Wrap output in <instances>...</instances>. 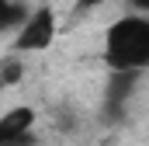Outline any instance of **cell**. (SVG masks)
Wrapping results in <instances>:
<instances>
[{"instance_id": "8", "label": "cell", "mask_w": 149, "mask_h": 146, "mask_svg": "<svg viewBox=\"0 0 149 146\" xmlns=\"http://www.w3.org/2000/svg\"><path fill=\"white\" fill-rule=\"evenodd\" d=\"M97 4H104V0H76V7H83V11L87 7H97Z\"/></svg>"}, {"instance_id": "2", "label": "cell", "mask_w": 149, "mask_h": 146, "mask_svg": "<svg viewBox=\"0 0 149 146\" xmlns=\"http://www.w3.org/2000/svg\"><path fill=\"white\" fill-rule=\"evenodd\" d=\"M52 38H56V18H52L49 7H38V11H31V18L21 25L14 49L17 52H42V49L52 45Z\"/></svg>"}, {"instance_id": "5", "label": "cell", "mask_w": 149, "mask_h": 146, "mask_svg": "<svg viewBox=\"0 0 149 146\" xmlns=\"http://www.w3.org/2000/svg\"><path fill=\"white\" fill-rule=\"evenodd\" d=\"M31 14H28V7L24 4H17V0H7L3 4V28H14V25H24Z\"/></svg>"}, {"instance_id": "3", "label": "cell", "mask_w": 149, "mask_h": 146, "mask_svg": "<svg viewBox=\"0 0 149 146\" xmlns=\"http://www.w3.org/2000/svg\"><path fill=\"white\" fill-rule=\"evenodd\" d=\"M135 80H139V70H114L111 73L108 94H104V118H108V122H121L125 101H128V94L135 91Z\"/></svg>"}, {"instance_id": "4", "label": "cell", "mask_w": 149, "mask_h": 146, "mask_svg": "<svg viewBox=\"0 0 149 146\" xmlns=\"http://www.w3.org/2000/svg\"><path fill=\"white\" fill-rule=\"evenodd\" d=\"M31 122H35V111L31 108H10V111H3V118H0V139L31 132Z\"/></svg>"}, {"instance_id": "7", "label": "cell", "mask_w": 149, "mask_h": 146, "mask_svg": "<svg viewBox=\"0 0 149 146\" xmlns=\"http://www.w3.org/2000/svg\"><path fill=\"white\" fill-rule=\"evenodd\" d=\"M0 146H35V136L21 132V136H10V139H0Z\"/></svg>"}, {"instance_id": "9", "label": "cell", "mask_w": 149, "mask_h": 146, "mask_svg": "<svg viewBox=\"0 0 149 146\" xmlns=\"http://www.w3.org/2000/svg\"><path fill=\"white\" fill-rule=\"evenodd\" d=\"M132 4H135V7H139L142 14H149V0H132Z\"/></svg>"}, {"instance_id": "1", "label": "cell", "mask_w": 149, "mask_h": 146, "mask_svg": "<svg viewBox=\"0 0 149 146\" xmlns=\"http://www.w3.org/2000/svg\"><path fill=\"white\" fill-rule=\"evenodd\" d=\"M104 63L111 70L149 66V18H118L104 35Z\"/></svg>"}, {"instance_id": "6", "label": "cell", "mask_w": 149, "mask_h": 146, "mask_svg": "<svg viewBox=\"0 0 149 146\" xmlns=\"http://www.w3.org/2000/svg\"><path fill=\"white\" fill-rule=\"evenodd\" d=\"M0 70H3V84H7V87H10V84H17V80H21V73H24V70H21V59H17V56H7Z\"/></svg>"}]
</instances>
